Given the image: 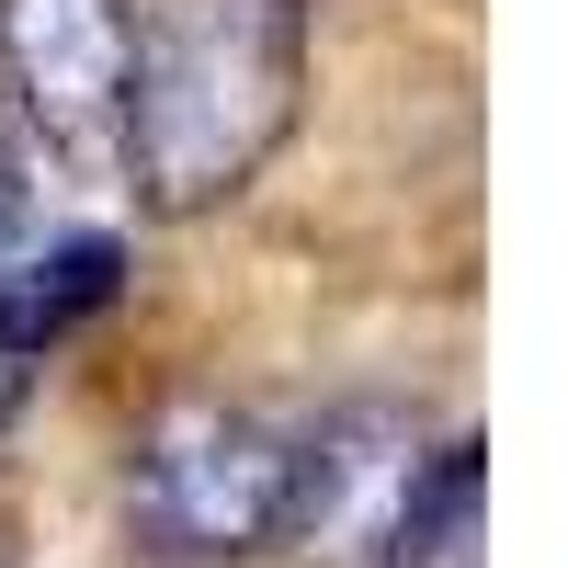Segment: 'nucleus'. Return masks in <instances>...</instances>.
<instances>
[{"mask_svg":"<svg viewBox=\"0 0 568 568\" xmlns=\"http://www.w3.org/2000/svg\"><path fill=\"white\" fill-rule=\"evenodd\" d=\"M307 80V12L296 0H171L136 34L114 160L160 216H205L273 160V136L296 125Z\"/></svg>","mask_w":568,"mask_h":568,"instance_id":"nucleus-1","label":"nucleus"},{"mask_svg":"<svg viewBox=\"0 0 568 568\" xmlns=\"http://www.w3.org/2000/svg\"><path fill=\"white\" fill-rule=\"evenodd\" d=\"M136 524L171 557H251L284 524V444L251 409L182 398L136 444Z\"/></svg>","mask_w":568,"mask_h":568,"instance_id":"nucleus-2","label":"nucleus"},{"mask_svg":"<svg viewBox=\"0 0 568 568\" xmlns=\"http://www.w3.org/2000/svg\"><path fill=\"white\" fill-rule=\"evenodd\" d=\"M420 466H433V433H420L398 398H353V409H329L307 444H284V524L273 535L307 568H387Z\"/></svg>","mask_w":568,"mask_h":568,"instance_id":"nucleus-3","label":"nucleus"},{"mask_svg":"<svg viewBox=\"0 0 568 568\" xmlns=\"http://www.w3.org/2000/svg\"><path fill=\"white\" fill-rule=\"evenodd\" d=\"M136 0H0V80L45 149H114Z\"/></svg>","mask_w":568,"mask_h":568,"instance_id":"nucleus-4","label":"nucleus"},{"mask_svg":"<svg viewBox=\"0 0 568 568\" xmlns=\"http://www.w3.org/2000/svg\"><path fill=\"white\" fill-rule=\"evenodd\" d=\"M478 546H489V455L455 433V444H433V466H420L387 568H478Z\"/></svg>","mask_w":568,"mask_h":568,"instance_id":"nucleus-5","label":"nucleus"},{"mask_svg":"<svg viewBox=\"0 0 568 568\" xmlns=\"http://www.w3.org/2000/svg\"><path fill=\"white\" fill-rule=\"evenodd\" d=\"M45 251V171H34V149L12 125H0V296L23 284V262Z\"/></svg>","mask_w":568,"mask_h":568,"instance_id":"nucleus-6","label":"nucleus"},{"mask_svg":"<svg viewBox=\"0 0 568 568\" xmlns=\"http://www.w3.org/2000/svg\"><path fill=\"white\" fill-rule=\"evenodd\" d=\"M23 387H34V329H12V318H0V433H12Z\"/></svg>","mask_w":568,"mask_h":568,"instance_id":"nucleus-7","label":"nucleus"}]
</instances>
